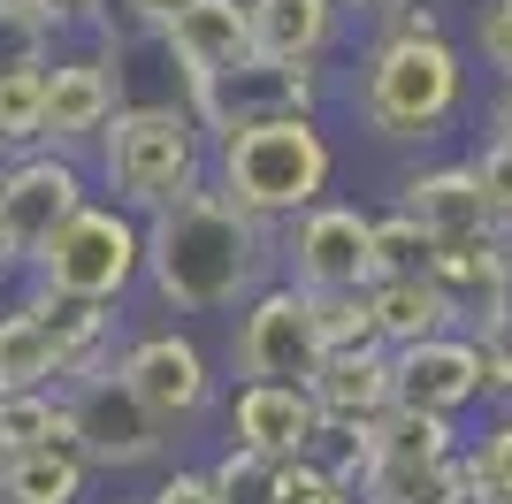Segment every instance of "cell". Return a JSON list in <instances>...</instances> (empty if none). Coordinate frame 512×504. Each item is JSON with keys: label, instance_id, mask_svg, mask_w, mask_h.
<instances>
[{"label": "cell", "instance_id": "cell-34", "mask_svg": "<svg viewBox=\"0 0 512 504\" xmlns=\"http://www.w3.org/2000/svg\"><path fill=\"white\" fill-rule=\"evenodd\" d=\"M482 62L512 77V0H490V8H482Z\"/></svg>", "mask_w": 512, "mask_h": 504}, {"label": "cell", "instance_id": "cell-38", "mask_svg": "<svg viewBox=\"0 0 512 504\" xmlns=\"http://www.w3.org/2000/svg\"><path fill=\"white\" fill-rule=\"evenodd\" d=\"M123 8H130V16H138V23H161V16H169V8H184V0H123Z\"/></svg>", "mask_w": 512, "mask_h": 504}, {"label": "cell", "instance_id": "cell-28", "mask_svg": "<svg viewBox=\"0 0 512 504\" xmlns=\"http://www.w3.org/2000/svg\"><path fill=\"white\" fill-rule=\"evenodd\" d=\"M467 489L474 504H512V420H497L482 436V451L467 459Z\"/></svg>", "mask_w": 512, "mask_h": 504}, {"label": "cell", "instance_id": "cell-25", "mask_svg": "<svg viewBox=\"0 0 512 504\" xmlns=\"http://www.w3.org/2000/svg\"><path fill=\"white\" fill-rule=\"evenodd\" d=\"M321 329V352H360L375 344V314H367V291H306Z\"/></svg>", "mask_w": 512, "mask_h": 504}, {"label": "cell", "instance_id": "cell-19", "mask_svg": "<svg viewBox=\"0 0 512 504\" xmlns=\"http://www.w3.org/2000/svg\"><path fill=\"white\" fill-rule=\"evenodd\" d=\"M367 314H375V344H383V352H398V344L444 336L459 306H451L428 275H383V283H367Z\"/></svg>", "mask_w": 512, "mask_h": 504}, {"label": "cell", "instance_id": "cell-5", "mask_svg": "<svg viewBox=\"0 0 512 504\" xmlns=\"http://www.w3.org/2000/svg\"><path fill=\"white\" fill-rule=\"evenodd\" d=\"M31 275H39V291H54V298H77V306H115V298L138 283V222H130L123 207L85 199L62 230L31 252Z\"/></svg>", "mask_w": 512, "mask_h": 504}, {"label": "cell", "instance_id": "cell-33", "mask_svg": "<svg viewBox=\"0 0 512 504\" xmlns=\"http://www.w3.org/2000/svg\"><path fill=\"white\" fill-rule=\"evenodd\" d=\"M444 23H436V8L428 0H390L383 8V39H436Z\"/></svg>", "mask_w": 512, "mask_h": 504}, {"label": "cell", "instance_id": "cell-30", "mask_svg": "<svg viewBox=\"0 0 512 504\" xmlns=\"http://www.w3.org/2000/svg\"><path fill=\"white\" fill-rule=\"evenodd\" d=\"M474 191H482V214H490V230H512V146L505 138H490V146L467 161Z\"/></svg>", "mask_w": 512, "mask_h": 504}, {"label": "cell", "instance_id": "cell-2", "mask_svg": "<svg viewBox=\"0 0 512 504\" xmlns=\"http://www.w3.org/2000/svg\"><path fill=\"white\" fill-rule=\"evenodd\" d=\"M214 191L253 222H283V214L321 207L329 191V138L314 130V115L299 123H260V130H230L214 153Z\"/></svg>", "mask_w": 512, "mask_h": 504}, {"label": "cell", "instance_id": "cell-29", "mask_svg": "<svg viewBox=\"0 0 512 504\" xmlns=\"http://www.w3.org/2000/svg\"><path fill=\"white\" fill-rule=\"evenodd\" d=\"M276 466L283 459H260V451H237L230 443V459L214 466V497L222 504H268L276 497Z\"/></svg>", "mask_w": 512, "mask_h": 504}, {"label": "cell", "instance_id": "cell-3", "mask_svg": "<svg viewBox=\"0 0 512 504\" xmlns=\"http://www.w3.org/2000/svg\"><path fill=\"white\" fill-rule=\"evenodd\" d=\"M100 184L115 191L107 207L123 214H161L184 191H199V130L184 107H115L100 130Z\"/></svg>", "mask_w": 512, "mask_h": 504}, {"label": "cell", "instance_id": "cell-31", "mask_svg": "<svg viewBox=\"0 0 512 504\" xmlns=\"http://www.w3.org/2000/svg\"><path fill=\"white\" fill-rule=\"evenodd\" d=\"M268 504H352V489H344V474H329V466H314V459H283Z\"/></svg>", "mask_w": 512, "mask_h": 504}, {"label": "cell", "instance_id": "cell-4", "mask_svg": "<svg viewBox=\"0 0 512 504\" xmlns=\"http://www.w3.org/2000/svg\"><path fill=\"white\" fill-rule=\"evenodd\" d=\"M459 92H467V69H459V46L444 31L436 39H383L360 77V115L375 138L413 146L459 115Z\"/></svg>", "mask_w": 512, "mask_h": 504}, {"label": "cell", "instance_id": "cell-32", "mask_svg": "<svg viewBox=\"0 0 512 504\" xmlns=\"http://www.w3.org/2000/svg\"><path fill=\"white\" fill-rule=\"evenodd\" d=\"M474 359H482V390H497V398H512V329H497V321H482V336H474Z\"/></svg>", "mask_w": 512, "mask_h": 504}, {"label": "cell", "instance_id": "cell-8", "mask_svg": "<svg viewBox=\"0 0 512 504\" xmlns=\"http://www.w3.org/2000/svg\"><path fill=\"white\" fill-rule=\"evenodd\" d=\"M85 199H92L85 168L69 161V153L31 146V153H8V161H0V222H8V245H16L23 268H31V252L62 230Z\"/></svg>", "mask_w": 512, "mask_h": 504}, {"label": "cell", "instance_id": "cell-16", "mask_svg": "<svg viewBox=\"0 0 512 504\" xmlns=\"http://www.w3.org/2000/svg\"><path fill=\"white\" fill-rule=\"evenodd\" d=\"M306 398H314L321 428L360 436L375 413H390V352H383V344H360V352H321V367L306 375Z\"/></svg>", "mask_w": 512, "mask_h": 504}, {"label": "cell", "instance_id": "cell-12", "mask_svg": "<svg viewBox=\"0 0 512 504\" xmlns=\"http://www.w3.org/2000/svg\"><path fill=\"white\" fill-rule=\"evenodd\" d=\"M299 291H367L375 283V222L360 207H306L291 237Z\"/></svg>", "mask_w": 512, "mask_h": 504}, {"label": "cell", "instance_id": "cell-40", "mask_svg": "<svg viewBox=\"0 0 512 504\" xmlns=\"http://www.w3.org/2000/svg\"><path fill=\"white\" fill-rule=\"evenodd\" d=\"M497 138L512 146V84H505V100H497Z\"/></svg>", "mask_w": 512, "mask_h": 504}, {"label": "cell", "instance_id": "cell-10", "mask_svg": "<svg viewBox=\"0 0 512 504\" xmlns=\"http://www.w3.org/2000/svg\"><path fill=\"white\" fill-rule=\"evenodd\" d=\"M115 375L130 382V398L146 405L161 428H176V420H199L214 398V375H207V352H199L192 336H176V329H153L138 336L123 352V367Z\"/></svg>", "mask_w": 512, "mask_h": 504}, {"label": "cell", "instance_id": "cell-18", "mask_svg": "<svg viewBox=\"0 0 512 504\" xmlns=\"http://www.w3.org/2000/svg\"><path fill=\"white\" fill-rule=\"evenodd\" d=\"M245 16H253V54L268 62L314 69L337 39V0H245Z\"/></svg>", "mask_w": 512, "mask_h": 504}, {"label": "cell", "instance_id": "cell-15", "mask_svg": "<svg viewBox=\"0 0 512 504\" xmlns=\"http://www.w3.org/2000/svg\"><path fill=\"white\" fill-rule=\"evenodd\" d=\"M153 31L169 46V62H184V77H214V69H237L253 54L245 0H184V8H169Z\"/></svg>", "mask_w": 512, "mask_h": 504}, {"label": "cell", "instance_id": "cell-11", "mask_svg": "<svg viewBox=\"0 0 512 504\" xmlns=\"http://www.w3.org/2000/svg\"><path fill=\"white\" fill-rule=\"evenodd\" d=\"M482 398V359H474V336H421V344H398L390 352V405L406 413H467Z\"/></svg>", "mask_w": 512, "mask_h": 504}, {"label": "cell", "instance_id": "cell-20", "mask_svg": "<svg viewBox=\"0 0 512 504\" xmlns=\"http://www.w3.org/2000/svg\"><path fill=\"white\" fill-rule=\"evenodd\" d=\"M85 482L92 466L69 443H39V451L0 459V504H85Z\"/></svg>", "mask_w": 512, "mask_h": 504}, {"label": "cell", "instance_id": "cell-1", "mask_svg": "<svg viewBox=\"0 0 512 504\" xmlns=\"http://www.w3.org/2000/svg\"><path fill=\"white\" fill-rule=\"evenodd\" d=\"M268 268V222L237 214L222 191H184L138 230V275H153L161 306L176 314H222Z\"/></svg>", "mask_w": 512, "mask_h": 504}, {"label": "cell", "instance_id": "cell-23", "mask_svg": "<svg viewBox=\"0 0 512 504\" xmlns=\"http://www.w3.org/2000/svg\"><path fill=\"white\" fill-rule=\"evenodd\" d=\"M39 443H69V420L54 390H0V459L39 451Z\"/></svg>", "mask_w": 512, "mask_h": 504}, {"label": "cell", "instance_id": "cell-41", "mask_svg": "<svg viewBox=\"0 0 512 504\" xmlns=\"http://www.w3.org/2000/svg\"><path fill=\"white\" fill-rule=\"evenodd\" d=\"M337 8H344V0H337ZM352 8H375V16H383V8H390V0H352Z\"/></svg>", "mask_w": 512, "mask_h": 504}, {"label": "cell", "instance_id": "cell-37", "mask_svg": "<svg viewBox=\"0 0 512 504\" xmlns=\"http://www.w3.org/2000/svg\"><path fill=\"white\" fill-rule=\"evenodd\" d=\"M46 23H69V16H85V8H100V0H31Z\"/></svg>", "mask_w": 512, "mask_h": 504}, {"label": "cell", "instance_id": "cell-24", "mask_svg": "<svg viewBox=\"0 0 512 504\" xmlns=\"http://www.w3.org/2000/svg\"><path fill=\"white\" fill-rule=\"evenodd\" d=\"M46 123V62L0 77V153H31Z\"/></svg>", "mask_w": 512, "mask_h": 504}, {"label": "cell", "instance_id": "cell-9", "mask_svg": "<svg viewBox=\"0 0 512 504\" xmlns=\"http://www.w3.org/2000/svg\"><path fill=\"white\" fill-rule=\"evenodd\" d=\"M321 367V329L314 306H306L299 283H276V291H253L245 321H237V375L245 382H299Z\"/></svg>", "mask_w": 512, "mask_h": 504}, {"label": "cell", "instance_id": "cell-26", "mask_svg": "<svg viewBox=\"0 0 512 504\" xmlns=\"http://www.w3.org/2000/svg\"><path fill=\"white\" fill-rule=\"evenodd\" d=\"M46 54H54V23H46L31 0H0V77L46 62Z\"/></svg>", "mask_w": 512, "mask_h": 504}, {"label": "cell", "instance_id": "cell-35", "mask_svg": "<svg viewBox=\"0 0 512 504\" xmlns=\"http://www.w3.org/2000/svg\"><path fill=\"white\" fill-rule=\"evenodd\" d=\"M482 321L512 329V245H497V268H490V298H482Z\"/></svg>", "mask_w": 512, "mask_h": 504}, {"label": "cell", "instance_id": "cell-17", "mask_svg": "<svg viewBox=\"0 0 512 504\" xmlns=\"http://www.w3.org/2000/svg\"><path fill=\"white\" fill-rule=\"evenodd\" d=\"M398 214H413L428 230V245H474V237H497L490 214H482V191H474L467 161L459 168H413L398 184Z\"/></svg>", "mask_w": 512, "mask_h": 504}, {"label": "cell", "instance_id": "cell-36", "mask_svg": "<svg viewBox=\"0 0 512 504\" xmlns=\"http://www.w3.org/2000/svg\"><path fill=\"white\" fill-rule=\"evenodd\" d=\"M153 504H222V497H214V474H169L153 489Z\"/></svg>", "mask_w": 512, "mask_h": 504}, {"label": "cell", "instance_id": "cell-13", "mask_svg": "<svg viewBox=\"0 0 512 504\" xmlns=\"http://www.w3.org/2000/svg\"><path fill=\"white\" fill-rule=\"evenodd\" d=\"M115 69L100 54H46V123H39V146L46 153H77V146H100V130L115 123Z\"/></svg>", "mask_w": 512, "mask_h": 504}, {"label": "cell", "instance_id": "cell-7", "mask_svg": "<svg viewBox=\"0 0 512 504\" xmlns=\"http://www.w3.org/2000/svg\"><path fill=\"white\" fill-rule=\"evenodd\" d=\"M192 115L214 130V138H230V130H260V123H299V115H314V69H306V62L245 54L237 69L192 77Z\"/></svg>", "mask_w": 512, "mask_h": 504}, {"label": "cell", "instance_id": "cell-6", "mask_svg": "<svg viewBox=\"0 0 512 504\" xmlns=\"http://www.w3.org/2000/svg\"><path fill=\"white\" fill-rule=\"evenodd\" d=\"M62 420H69V451L85 466H115V474L161 459V443H169V428L130 398V382L115 375V367H92V375L69 382Z\"/></svg>", "mask_w": 512, "mask_h": 504}, {"label": "cell", "instance_id": "cell-39", "mask_svg": "<svg viewBox=\"0 0 512 504\" xmlns=\"http://www.w3.org/2000/svg\"><path fill=\"white\" fill-rule=\"evenodd\" d=\"M16 268H23V260H16V245H8V222H0V283H8Z\"/></svg>", "mask_w": 512, "mask_h": 504}, {"label": "cell", "instance_id": "cell-14", "mask_svg": "<svg viewBox=\"0 0 512 504\" xmlns=\"http://www.w3.org/2000/svg\"><path fill=\"white\" fill-rule=\"evenodd\" d=\"M230 436L237 451H260V459H314L321 413L299 382H245L230 405Z\"/></svg>", "mask_w": 512, "mask_h": 504}, {"label": "cell", "instance_id": "cell-27", "mask_svg": "<svg viewBox=\"0 0 512 504\" xmlns=\"http://www.w3.org/2000/svg\"><path fill=\"white\" fill-rule=\"evenodd\" d=\"M428 260H436V245H428V230L413 214H383L375 222V283L383 275H428Z\"/></svg>", "mask_w": 512, "mask_h": 504}, {"label": "cell", "instance_id": "cell-21", "mask_svg": "<svg viewBox=\"0 0 512 504\" xmlns=\"http://www.w3.org/2000/svg\"><path fill=\"white\" fill-rule=\"evenodd\" d=\"M352 443H360V466H421V459H451V420L390 405V413H375Z\"/></svg>", "mask_w": 512, "mask_h": 504}, {"label": "cell", "instance_id": "cell-22", "mask_svg": "<svg viewBox=\"0 0 512 504\" xmlns=\"http://www.w3.org/2000/svg\"><path fill=\"white\" fill-rule=\"evenodd\" d=\"M367 504H474L459 459H421V466H360Z\"/></svg>", "mask_w": 512, "mask_h": 504}]
</instances>
